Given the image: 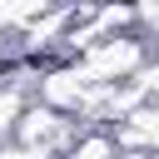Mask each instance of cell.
Instances as JSON below:
<instances>
[{"label":"cell","instance_id":"8992f818","mask_svg":"<svg viewBox=\"0 0 159 159\" xmlns=\"http://www.w3.org/2000/svg\"><path fill=\"white\" fill-rule=\"evenodd\" d=\"M0 159H45V154H35V149H20V144H15V149H0Z\"/></svg>","mask_w":159,"mask_h":159},{"label":"cell","instance_id":"277c9868","mask_svg":"<svg viewBox=\"0 0 159 159\" xmlns=\"http://www.w3.org/2000/svg\"><path fill=\"white\" fill-rule=\"evenodd\" d=\"M35 15H45V5H0V35L10 25H30Z\"/></svg>","mask_w":159,"mask_h":159},{"label":"cell","instance_id":"5b68a950","mask_svg":"<svg viewBox=\"0 0 159 159\" xmlns=\"http://www.w3.org/2000/svg\"><path fill=\"white\" fill-rule=\"evenodd\" d=\"M134 25H144V30H159V5H144V10H134Z\"/></svg>","mask_w":159,"mask_h":159},{"label":"cell","instance_id":"52a82bcc","mask_svg":"<svg viewBox=\"0 0 159 159\" xmlns=\"http://www.w3.org/2000/svg\"><path fill=\"white\" fill-rule=\"evenodd\" d=\"M114 159H159V154H139V149H114Z\"/></svg>","mask_w":159,"mask_h":159},{"label":"cell","instance_id":"6da1fadb","mask_svg":"<svg viewBox=\"0 0 159 159\" xmlns=\"http://www.w3.org/2000/svg\"><path fill=\"white\" fill-rule=\"evenodd\" d=\"M149 65V50H144V35H114V40H99L80 55V70L94 80V84H119V80H134L139 70Z\"/></svg>","mask_w":159,"mask_h":159},{"label":"cell","instance_id":"3957f363","mask_svg":"<svg viewBox=\"0 0 159 159\" xmlns=\"http://www.w3.org/2000/svg\"><path fill=\"white\" fill-rule=\"evenodd\" d=\"M65 159H114V139H109L104 129H89V134H80V139L65 149Z\"/></svg>","mask_w":159,"mask_h":159},{"label":"cell","instance_id":"ba28073f","mask_svg":"<svg viewBox=\"0 0 159 159\" xmlns=\"http://www.w3.org/2000/svg\"><path fill=\"white\" fill-rule=\"evenodd\" d=\"M0 75H5V65H0Z\"/></svg>","mask_w":159,"mask_h":159},{"label":"cell","instance_id":"7a4b0ae2","mask_svg":"<svg viewBox=\"0 0 159 159\" xmlns=\"http://www.w3.org/2000/svg\"><path fill=\"white\" fill-rule=\"evenodd\" d=\"M25 109H30V104H25V84H20V80H5V84H0V139H15Z\"/></svg>","mask_w":159,"mask_h":159}]
</instances>
